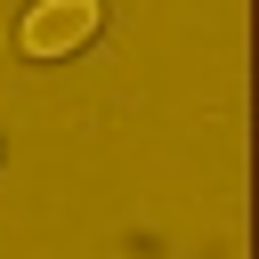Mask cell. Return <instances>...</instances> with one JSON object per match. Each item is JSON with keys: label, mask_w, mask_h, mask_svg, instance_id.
Returning <instances> with one entry per match:
<instances>
[{"label": "cell", "mask_w": 259, "mask_h": 259, "mask_svg": "<svg viewBox=\"0 0 259 259\" xmlns=\"http://www.w3.org/2000/svg\"><path fill=\"white\" fill-rule=\"evenodd\" d=\"M97 0H32V16H24V49L32 57H73V49H89L97 40Z\"/></svg>", "instance_id": "6da1fadb"}]
</instances>
